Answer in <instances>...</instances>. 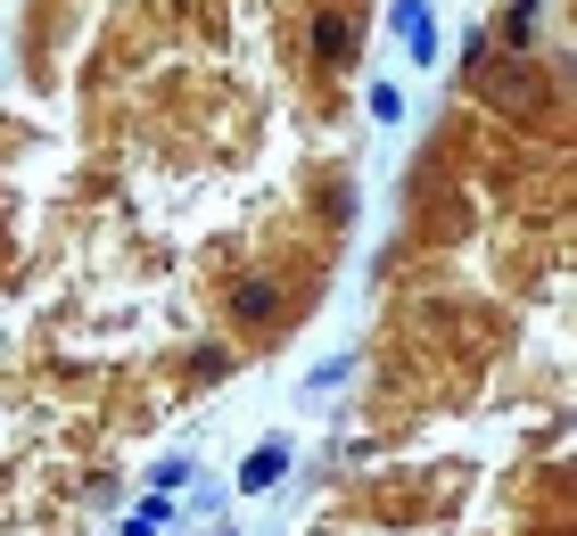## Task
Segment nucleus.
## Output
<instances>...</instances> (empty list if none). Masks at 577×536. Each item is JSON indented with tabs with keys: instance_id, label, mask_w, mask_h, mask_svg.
Instances as JSON below:
<instances>
[{
	"instance_id": "nucleus-1",
	"label": "nucleus",
	"mask_w": 577,
	"mask_h": 536,
	"mask_svg": "<svg viewBox=\"0 0 577 536\" xmlns=\"http://www.w3.org/2000/svg\"><path fill=\"white\" fill-rule=\"evenodd\" d=\"M280 463H289V445H256V454L240 463V487H248V496H256V487H273V479H280Z\"/></svg>"
}]
</instances>
